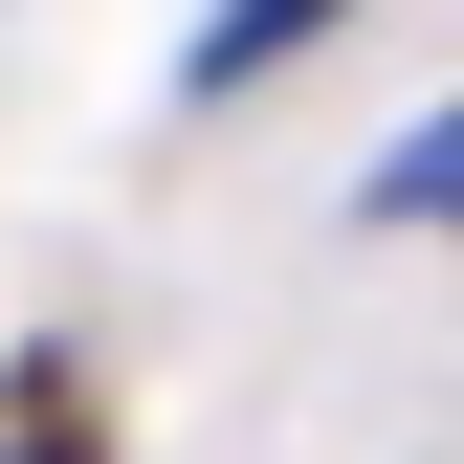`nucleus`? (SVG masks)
I'll return each instance as SVG.
<instances>
[{"instance_id":"f257e3e1","label":"nucleus","mask_w":464,"mask_h":464,"mask_svg":"<svg viewBox=\"0 0 464 464\" xmlns=\"http://www.w3.org/2000/svg\"><path fill=\"white\" fill-rule=\"evenodd\" d=\"M310 23H332V0H199V44H178V111H221L244 67H287Z\"/></svg>"},{"instance_id":"f03ea898","label":"nucleus","mask_w":464,"mask_h":464,"mask_svg":"<svg viewBox=\"0 0 464 464\" xmlns=\"http://www.w3.org/2000/svg\"><path fill=\"white\" fill-rule=\"evenodd\" d=\"M354 199H376V221H464V111H442V133H398Z\"/></svg>"}]
</instances>
